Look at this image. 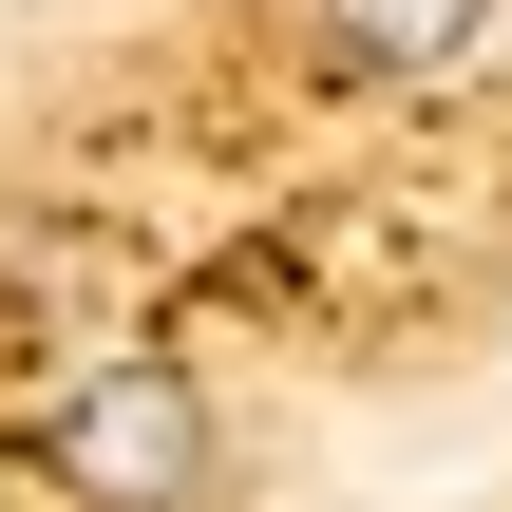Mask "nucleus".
I'll return each instance as SVG.
<instances>
[{"label": "nucleus", "mask_w": 512, "mask_h": 512, "mask_svg": "<svg viewBox=\"0 0 512 512\" xmlns=\"http://www.w3.org/2000/svg\"><path fill=\"white\" fill-rule=\"evenodd\" d=\"M38 475L76 512H209L228 475V437H209V380L171 361V342H114V361H76L57 380V418H38Z\"/></svg>", "instance_id": "f257e3e1"}, {"label": "nucleus", "mask_w": 512, "mask_h": 512, "mask_svg": "<svg viewBox=\"0 0 512 512\" xmlns=\"http://www.w3.org/2000/svg\"><path fill=\"white\" fill-rule=\"evenodd\" d=\"M512 0H304V38H323V76H380V95H418V76H475L494 57Z\"/></svg>", "instance_id": "f03ea898"}]
</instances>
